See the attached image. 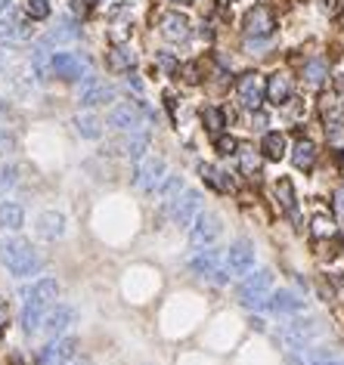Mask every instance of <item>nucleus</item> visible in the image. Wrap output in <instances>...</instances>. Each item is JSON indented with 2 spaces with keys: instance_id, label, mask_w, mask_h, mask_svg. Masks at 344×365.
I'll use <instances>...</instances> for the list:
<instances>
[{
  "instance_id": "40",
  "label": "nucleus",
  "mask_w": 344,
  "mask_h": 365,
  "mask_svg": "<svg viewBox=\"0 0 344 365\" xmlns=\"http://www.w3.org/2000/svg\"><path fill=\"white\" fill-rule=\"evenodd\" d=\"M332 208H335V214H338V217H344V186H338V192H335Z\"/></svg>"
},
{
  "instance_id": "39",
  "label": "nucleus",
  "mask_w": 344,
  "mask_h": 365,
  "mask_svg": "<svg viewBox=\"0 0 344 365\" xmlns=\"http://www.w3.org/2000/svg\"><path fill=\"white\" fill-rule=\"evenodd\" d=\"M180 71H183V81L187 84H198V65L196 62H187Z\"/></svg>"
},
{
  "instance_id": "30",
  "label": "nucleus",
  "mask_w": 344,
  "mask_h": 365,
  "mask_svg": "<svg viewBox=\"0 0 344 365\" xmlns=\"http://www.w3.org/2000/svg\"><path fill=\"white\" fill-rule=\"evenodd\" d=\"M134 50L130 46H115V50H109V69L112 71H130V65H134Z\"/></svg>"
},
{
  "instance_id": "8",
  "label": "nucleus",
  "mask_w": 344,
  "mask_h": 365,
  "mask_svg": "<svg viewBox=\"0 0 344 365\" xmlns=\"http://www.w3.org/2000/svg\"><path fill=\"white\" fill-rule=\"evenodd\" d=\"M221 217L217 214H198L193 229H189V242L196 244V248H208L211 242H217V235H221Z\"/></svg>"
},
{
  "instance_id": "4",
  "label": "nucleus",
  "mask_w": 344,
  "mask_h": 365,
  "mask_svg": "<svg viewBox=\"0 0 344 365\" xmlns=\"http://www.w3.org/2000/svg\"><path fill=\"white\" fill-rule=\"evenodd\" d=\"M168 208H171V217H174L177 226H193L196 217L202 214V192L187 189L183 192V198H174Z\"/></svg>"
},
{
  "instance_id": "37",
  "label": "nucleus",
  "mask_w": 344,
  "mask_h": 365,
  "mask_svg": "<svg viewBox=\"0 0 344 365\" xmlns=\"http://www.w3.org/2000/svg\"><path fill=\"white\" fill-rule=\"evenodd\" d=\"M217 152H221V155H233V152H239V139L217 136Z\"/></svg>"
},
{
  "instance_id": "28",
  "label": "nucleus",
  "mask_w": 344,
  "mask_h": 365,
  "mask_svg": "<svg viewBox=\"0 0 344 365\" xmlns=\"http://www.w3.org/2000/svg\"><path fill=\"white\" fill-rule=\"evenodd\" d=\"M202 124L208 127V134L217 136L223 130V124H227V112L217 109V105H205L202 109Z\"/></svg>"
},
{
  "instance_id": "21",
  "label": "nucleus",
  "mask_w": 344,
  "mask_h": 365,
  "mask_svg": "<svg viewBox=\"0 0 344 365\" xmlns=\"http://www.w3.org/2000/svg\"><path fill=\"white\" fill-rule=\"evenodd\" d=\"M198 174H202V180L211 186V189L217 192H233V180H230V174H223L221 168H214V164H198Z\"/></svg>"
},
{
  "instance_id": "50",
  "label": "nucleus",
  "mask_w": 344,
  "mask_h": 365,
  "mask_svg": "<svg viewBox=\"0 0 344 365\" xmlns=\"http://www.w3.org/2000/svg\"><path fill=\"white\" fill-rule=\"evenodd\" d=\"M3 143H6V139H3V136H0V145H3ZM0 152H3V149H0Z\"/></svg>"
},
{
  "instance_id": "3",
  "label": "nucleus",
  "mask_w": 344,
  "mask_h": 365,
  "mask_svg": "<svg viewBox=\"0 0 344 365\" xmlns=\"http://www.w3.org/2000/svg\"><path fill=\"white\" fill-rule=\"evenodd\" d=\"M270 288H273V273L270 269H257L255 276H248L239 288V303L248 310H261L270 301Z\"/></svg>"
},
{
  "instance_id": "23",
  "label": "nucleus",
  "mask_w": 344,
  "mask_h": 365,
  "mask_svg": "<svg viewBox=\"0 0 344 365\" xmlns=\"http://www.w3.org/2000/svg\"><path fill=\"white\" fill-rule=\"evenodd\" d=\"M292 161L298 170H310L316 161V145L310 143V139H298L295 149H292Z\"/></svg>"
},
{
  "instance_id": "6",
  "label": "nucleus",
  "mask_w": 344,
  "mask_h": 365,
  "mask_svg": "<svg viewBox=\"0 0 344 365\" xmlns=\"http://www.w3.org/2000/svg\"><path fill=\"white\" fill-rule=\"evenodd\" d=\"M53 75L65 78V81H81V78L87 81V78H94L90 75L87 59L71 56V53H56V56H53Z\"/></svg>"
},
{
  "instance_id": "47",
  "label": "nucleus",
  "mask_w": 344,
  "mask_h": 365,
  "mask_svg": "<svg viewBox=\"0 0 344 365\" xmlns=\"http://www.w3.org/2000/svg\"><path fill=\"white\" fill-rule=\"evenodd\" d=\"M310 365H344V362H335V359H320V362H310Z\"/></svg>"
},
{
  "instance_id": "35",
  "label": "nucleus",
  "mask_w": 344,
  "mask_h": 365,
  "mask_svg": "<svg viewBox=\"0 0 344 365\" xmlns=\"http://www.w3.org/2000/svg\"><path fill=\"white\" fill-rule=\"evenodd\" d=\"M25 12L31 19H47L50 16V0H25Z\"/></svg>"
},
{
  "instance_id": "45",
  "label": "nucleus",
  "mask_w": 344,
  "mask_h": 365,
  "mask_svg": "<svg viewBox=\"0 0 344 365\" xmlns=\"http://www.w3.org/2000/svg\"><path fill=\"white\" fill-rule=\"evenodd\" d=\"M6 319H10V316H6V307H0V331L6 328Z\"/></svg>"
},
{
  "instance_id": "25",
  "label": "nucleus",
  "mask_w": 344,
  "mask_h": 365,
  "mask_svg": "<svg viewBox=\"0 0 344 365\" xmlns=\"http://www.w3.org/2000/svg\"><path fill=\"white\" fill-rule=\"evenodd\" d=\"M239 164L242 170H246V177L251 180H261V155H257V149H251V145H239Z\"/></svg>"
},
{
  "instance_id": "5",
  "label": "nucleus",
  "mask_w": 344,
  "mask_h": 365,
  "mask_svg": "<svg viewBox=\"0 0 344 365\" xmlns=\"http://www.w3.org/2000/svg\"><path fill=\"white\" fill-rule=\"evenodd\" d=\"M246 35L248 37H270L276 31V12L270 10V6H264V3H257V6H251V10L246 12Z\"/></svg>"
},
{
  "instance_id": "31",
  "label": "nucleus",
  "mask_w": 344,
  "mask_h": 365,
  "mask_svg": "<svg viewBox=\"0 0 344 365\" xmlns=\"http://www.w3.org/2000/svg\"><path fill=\"white\" fill-rule=\"evenodd\" d=\"M75 130L84 139H99V134H103V130H99V121L94 115H78L75 118Z\"/></svg>"
},
{
  "instance_id": "16",
  "label": "nucleus",
  "mask_w": 344,
  "mask_h": 365,
  "mask_svg": "<svg viewBox=\"0 0 344 365\" xmlns=\"http://www.w3.org/2000/svg\"><path fill=\"white\" fill-rule=\"evenodd\" d=\"M115 96V90L105 87L103 81H96V78H87V81L81 84V105H99V103H109V99Z\"/></svg>"
},
{
  "instance_id": "11",
  "label": "nucleus",
  "mask_w": 344,
  "mask_h": 365,
  "mask_svg": "<svg viewBox=\"0 0 344 365\" xmlns=\"http://www.w3.org/2000/svg\"><path fill=\"white\" fill-rule=\"evenodd\" d=\"M109 124L115 130H121V134H134V130H143L140 109H137V105H130V103L115 105V109L109 112Z\"/></svg>"
},
{
  "instance_id": "29",
  "label": "nucleus",
  "mask_w": 344,
  "mask_h": 365,
  "mask_svg": "<svg viewBox=\"0 0 344 365\" xmlns=\"http://www.w3.org/2000/svg\"><path fill=\"white\" fill-rule=\"evenodd\" d=\"M326 75H329L326 59H310V62L304 65V81H307L310 87H320V84L326 81Z\"/></svg>"
},
{
  "instance_id": "46",
  "label": "nucleus",
  "mask_w": 344,
  "mask_h": 365,
  "mask_svg": "<svg viewBox=\"0 0 344 365\" xmlns=\"http://www.w3.org/2000/svg\"><path fill=\"white\" fill-rule=\"evenodd\" d=\"M335 90H344V71H341L338 78H335Z\"/></svg>"
},
{
  "instance_id": "19",
  "label": "nucleus",
  "mask_w": 344,
  "mask_h": 365,
  "mask_svg": "<svg viewBox=\"0 0 344 365\" xmlns=\"http://www.w3.org/2000/svg\"><path fill=\"white\" fill-rule=\"evenodd\" d=\"M78 37H81V25L71 22V19H62L56 28L47 31L44 44H71V41H78Z\"/></svg>"
},
{
  "instance_id": "20",
  "label": "nucleus",
  "mask_w": 344,
  "mask_h": 365,
  "mask_svg": "<svg viewBox=\"0 0 344 365\" xmlns=\"http://www.w3.org/2000/svg\"><path fill=\"white\" fill-rule=\"evenodd\" d=\"M65 232V220H62V214H56V211H47V214H41L37 217V235L41 238H59Z\"/></svg>"
},
{
  "instance_id": "43",
  "label": "nucleus",
  "mask_w": 344,
  "mask_h": 365,
  "mask_svg": "<svg viewBox=\"0 0 344 365\" xmlns=\"http://www.w3.org/2000/svg\"><path fill=\"white\" fill-rule=\"evenodd\" d=\"M332 158H335V164H338V168L344 170V152H341V149H335V152H332Z\"/></svg>"
},
{
  "instance_id": "13",
  "label": "nucleus",
  "mask_w": 344,
  "mask_h": 365,
  "mask_svg": "<svg viewBox=\"0 0 344 365\" xmlns=\"http://www.w3.org/2000/svg\"><path fill=\"white\" fill-rule=\"evenodd\" d=\"M292 93H295V84H292V78L289 75L276 71V75L267 78V99L273 105H286L289 99H292Z\"/></svg>"
},
{
  "instance_id": "36",
  "label": "nucleus",
  "mask_w": 344,
  "mask_h": 365,
  "mask_svg": "<svg viewBox=\"0 0 344 365\" xmlns=\"http://www.w3.org/2000/svg\"><path fill=\"white\" fill-rule=\"evenodd\" d=\"M155 65L164 71V75H174V71H180V65H177V59L171 56V53H158V56H155Z\"/></svg>"
},
{
  "instance_id": "48",
  "label": "nucleus",
  "mask_w": 344,
  "mask_h": 365,
  "mask_svg": "<svg viewBox=\"0 0 344 365\" xmlns=\"http://www.w3.org/2000/svg\"><path fill=\"white\" fill-rule=\"evenodd\" d=\"M12 6V0H0V12H6Z\"/></svg>"
},
{
  "instance_id": "15",
  "label": "nucleus",
  "mask_w": 344,
  "mask_h": 365,
  "mask_svg": "<svg viewBox=\"0 0 344 365\" xmlns=\"http://www.w3.org/2000/svg\"><path fill=\"white\" fill-rule=\"evenodd\" d=\"M217 263H221V254H217L214 248H198V254L189 260V269H193L196 276H208V278H214V282H217L214 273H221Z\"/></svg>"
},
{
  "instance_id": "32",
  "label": "nucleus",
  "mask_w": 344,
  "mask_h": 365,
  "mask_svg": "<svg viewBox=\"0 0 344 365\" xmlns=\"http://www.w3.org/2000/svg\"><path fill=\"white\" fill-rule=\"evenodd\" d=\"M31 62H35V75L41 78V81L53 71V56L47 53V46H37L35 56H31Z\"/></svg>"
},
{
  "instance_id": "34",
  "label": "nucleus",
  "mask_w": 344,
  "mask_h": 365,
  "mask_svg": "<svg viewBox=\"0 0 344 365\" xmlns=\"http://www.w3.org/2000/svg\"><path fill=\"white\" fill-rule=\"evenodd\" d=\"M310 232H313L316 238H326V235H335V220L332 217H326V214H320V217H313V226H310Z\"/></svg>"
},
{
  "instance_id": "41",
  "label": "nucleus",
  "mask_w": 344,
  "mask_h": 365,
  "mask_svg": "<svg viewBox=\"0 0 344 365\" xmlns=\"http://www.w3.org/2000/svg\"><path fill=\"white\" fill-rule=\"evenodd\" d=\"M90 3H94V0H71V6H75L78 16H87V12H90Z\"/></svg>"
},
{
  "instance_id": "1",
  "label": "nucleus",
  "mask_w": 344,
  "mask_h": 365,
  "mask_svg": "<svg viewBox=\"0 0 344 365\" xmlns=\"http://www.w3.org/2000/svg\"><path fill=\"white\" fill-rule=\"evenodd\" d=\"M56 294H59V285L53 278H41L35 288L25 291V307H22V328L28 331H37L44 322V316L53 310L56 303Z\"/></svg>"
},
{
  "instance_id": "26",
  "label": "nucleus",
  "mask_w": 344,
  "mask_h": 365,
  "mask_svg": "<svg viewBox=\"0 0 344 365\" xmlns=\"http://www.w3.org/2000/svg\"><path fill=\"white\" fill-rule=\"evenodd\" d=\"M22 223H25V211L19 208V204H12V202L0 204V226L3 229H22Z\"/></svg>"
},
{
  "instance_id": "24",
  "label": "nucleus",
  "mask_w": 344,
  "mask_h": 365,
  "mask_svg": "<svg viewBox=\"0 0 344 365\" xmlns=\"http://www.w3.org/2000/svg\"><path fill=\"white\" fill-rule=\"evenodd\" d=\"M261 152H264V158L267 161H282L286 158V136L282 134H267L264 136V143H261Z\"/></svg>"
},
{
  "instance_id": "9",
  "label": "nucleus",
  "mask_w": 344,
  "mask_h": 365,
  "mask_svg": "<svg viewBox=\"0 0 344 365\" xmlns=\"http://www.w3.org/2000/svg\"><path fill=\"white\" fill-rule=\"evenodd\" d=\"M162 180H164V161L162 158H146V161L134 170V186L143 192H155Z\"/></svg>"
},
{
  "instance_id": "22",
  "label": "nucleus",
  "mask_w": 344,
  "mask_h": 365,
  "mask_svg": "<svg viewBox=\"0 0 344 365\" xmlns=\"http://www.w3.org/2000/svg\"><path fill=\"white\" fill-rule=\"evenodd\" d=\"M146 149H149V134L146 130H134V134H128V139H124V155H128L130 161H143Z\"/></svg>"
},
{
  "instance_id": "33",
  "label": "nucleus",
  "mask_w": 344,
  "mask_h": 365,
  "mask_svg": "<svg viewBox=\"0 0 344 365\" xmlns=\"http://www.w3.org/2000/svg\"><path fill=\"white\" fill-rule=\"evenodd\" d=\"M180 189H183V180H180V177H168V180L162 183V189H158V198L164 202V208H168V204L174 202L177 192H180Z\"/></svg>"
},
{
  "instance_id": "17",
  "label": "nucleus",
  "mask_w": 344,
  "mask_h": 365,
  "mask_svg": "<svg viewBox=\"0 0 344 365\" xmlns=\"http://www.w3.org/2000/svg\"><path fill=\"white\" fill-rule=\"evenodd\" d=\"M71 322H75V307H53L47 313V319H44V331H47L50 337H56V335H62Z\"/></svg>"
},
{
  "instance_id": "7",
  "label": "nucleus",
  "mask_w": 344,
  "mask_h": 365,
  "mask_svg": "<svg viewBox=\"0 0 344 365\" xmlns=\"http://www.w3.org/2000/svg\"><path fill=\"white\" fill-rule=\"evenodd\" d=\"M236 90H239V99L246 109H257L261 99L267 96V81H264L257 71H246V75L236 81Z\"/></svg>"
},
{
  "instance_id": "12",
  "label": "nucleus",
  "mask_w": 344,
  "mask_h": 365,
  "mask_svg": "<svg viewBox=\"0 0 344 365\" xmlns=\"http://www.w3.org/2000/svg\"><path fill=\"white\" fill-rule=\"evenodd\" d=\"M251 269H255V248L248 242H236L227 251V273L242 276V273H251Z\"/></svg>"
},
{
  "instance_id": "10",
  "label": "nucleus",
  "mask_w": 344,
  "mask_h": 365,
  "mask_svg": "<svg viewBox=\"0 0 344 365\" xmlns=\"http://www.w3.org/2000/svg\"><path fill=\"white\" fill-rule=\"evenodd\" d=\"M78 341L75 337H62V341H53L37 353V365H65L75 356Z\"/></svg>"
},
{
  "instance_id": "27",
  "label": "nucleus",
  "mask_w": 344,
  "mask_h": 365,
  "mask_svg": "<svg viewBox=\"0 0 344 365\" xmlns=\"http://www.w3.org/2000/svg\"><path fill=\"white\" fill-rule=\"evenodd\" d=\"M273 192H276V202H280V208L289 211V214H295V186H292V180H289V177H280Z\"/></svg>"
},
{
  "instance_id": "49",
  "label": "nucleus",
  "mask_w": 344,
  "mask_h": 365,
  "mask_svg": "<svg viewBox=\"0 0 344 365\" xmlns=\"http://www.w3.org/2000/svg\"><path fill=\"white\" fill-rule=\"evenodd\" d=\"M174 3H189V0H174Z\"/></svg>"
},
{
  "instance_id": "2",
  "label": "nucleus",
  "mask_w": 344,
  "mask_h": 365,
  "mask_svg": "<svg viewBox=\"0 0 344 365\" xmlns=\"http://www.w3.org/2000/svg\"><path fill=\"white\" fill-rule=\"evenodd\" d=\"M0 260H3V267L10 269L16 278H25V276H31V273L41 269V260H37V254L31 251V244L19 242V238L0 244Z\"/></svg>"
},
{
  "instance_id": "44",
  "label": "nucleus",
  "mask_w": 344,
  "mask_h": 365,
  "mask_svg": "<svg viewBox=\"0 0 344 365\" xmlns=\"http://www.w3.org/2000/svg\"><path fill=\"white\" fill-rule=\"evenodd\" d=\"M128 81H130V87H134L137 93H140V90H143V81H140V78H137V75H130V78H128Z\"/></svg>"
},
{
  "instance_id": "18",
  "label": "nucleus",
  "mask_w": 344,
  "mask_h": 365,
  "mask_svg": "<svg viewBox=\"0 0 344 365\" xmlns=\"http://www.w3.org/2000/svg\"><path fill=\"white\" fill-rule=\"evenodd\" d=\"M267 307L273 310V313L292 316V313H301V310H304V297H298L295 291H276V294H270Z\"/></svg>"
},
{
  "instance_id": "38",
  "label": "nucleus",
  "mask_w": 344,
  "mask_h": 365,
  "mask_svg": "<svg viewBox=\"0 0 344 365\" xmlns=\"http://www.w3.org/2000/svg\"><path fill=\"white\" fill-rule=\"evenodd\" d=\"M16 183V168H0V189H10Z\"/></svg>"
},
{
  "instance_id": "42",
  "label": "nucleus",
  "mask_w": 344,
  "mask_h": 365,
  "mask_svg": "<svg viewBox=\"0 0 344 365\" xmlns=\"http://www.w3.org/2000/svg\"><path fill=\"white\" fill-rule=\"evenodd\" d=\"M251 127L264 130V127H267V115H264V112H255V115H251Z\"/></svg>"
},
{
  "instance_id": "14",
  "label": "nucleus",
  "mask_w": 344,
  "mask_h": 365,
  "mask_svg": "<svg viewBox=\"0 0 344 365\" xmlns=\"http://www.w3.org/2000/svg\"><path fill=\"white\" fill-rule=\"evenodd\" d=\"M162 35L168 37L171 44H180L189 37V19L183 16V12H168V16L162 19Z\"/></svg>"
}]
</instances>
